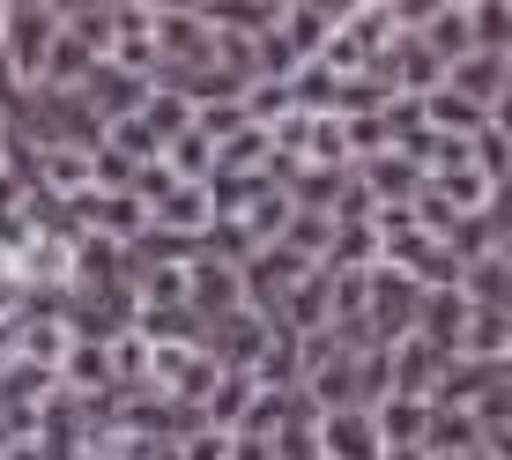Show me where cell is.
<instances>
[{"instance_id":"6da1fadb","label":"cell","mask_w":512,"mask_h":460,"mask_svg":"<svg viewBox=\"0 0 512 460\" xmlns=\"http://www.w3.org/2000/svg\"><path fill=\"white\" fill-rule=\"evenodd\" d=\"M8 15H15V23H0V30H8L15 75H38L45 52H52V38H60V8H8Z\"/></svg>"},{"instance_id":"7a4b0ae2","label":"cell","mask_w":512,"mask_h":460,"mask_svg":"<svg viewBox=\"0 0 512 460\" xmlns=\"http://www.w3.org/2000/svg\"><path fill=\"white\" fill-rule=\"evenodd\" d=\"M453 90H468V97H483V104H498V52H461L453 60Z\"/></svg>"},{"instance_id":"3957f363","label":"cell","mask_w":512,"mask_h":460,"mask_svg":"<svg viewBox=\"0 0 512 460\" xmlns=\"http://www.w3.org/2000/svg\"><path fill=\"white\" fill-rule=\"evenodd\" d=\"M171 15H201V0H171Z\"/></svg>"},{"instance_id":"277c9868","label":"cell","mask_w":512,"mask_h":460,"mask_svg":"<svg viewBox=\"0 0 512 460\" xmlns=\"http://www.w3.org/2000/svg\"><path fill=\"white\" fill-rule=\"evenodd\" d=\"M461 8H468V0H461Z\"/></svg>"}]
</instances>
